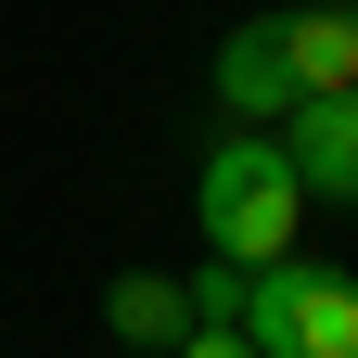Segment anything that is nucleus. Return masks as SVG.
<instances>
[{
	"mask_svg": "<svg viewBox=\"0 0 358 358\" xmlns=\"http://www.w3.org/2000/svg\"><path fill=\"white\" fill-rule=\"evenodd\" d=\"M282 154L307 179V205H358V90H320V103H294Z\"/></svg>",
	"mask_w": 358,
	"mask_h": 358,
	"instance_id": "obj_3",
	"label": "nucleus"
},
{
	"mask_svg": "<svg viewBox=\"0 0 358 358\" xmlns=\"http://www.w3.org/2000/svg\"><path fill=\"white\" fill-rule=\"evenodd\" d=\"M243 345L256 358H358V282L307 256L243 268Z\"/></svg>",
	"mask_w": 358,
	"mask_h": 358,
	"instance_id": "obj_2",
	"label": "nucleus"
},
{
	"mask_svg": "<svg viewBox=\"0 0 358 358\" xmlns=\"http://www.w3.org/2000/svg\"><path fill=\"white\" fill-rule=\"evenodd\" d=\"M115 333H128V345H179V333H192V282L128 268V282H115Z\"/></svg>",
	"mask_w": 358,
	"mask_h": 358,
	"instance_id": "obj_6",
	"label": "nucleus"
},
{
	"mask_svg": "<svg viewBox=\"0 0 358 358\" xmlns=\"http://www.w3.org/2000/svg\"><path fill=\"white\" fill-rule=\"evenodd\" d=\"M192 217H205V243L231 256V268H268V256H294L307 179H294V154H282V141L231 128V141L205 154V179H192Z\"/></svg>",
	"mask_w": 358,
	"mask_h": 358,
	"instance_id": "obj_1",
	"label": "nucleus"
},
{
	"mask_svg": "<svg viewBox=\"0 0 358 358\" xmlns=\"http://www.w3.org/2000/svg\"><path fill=\"white\" fill-rule=\"evenodd\" d=\"M282 52H294V103L358 90V0H307V13H282Z\"/></svg>",
	"mask_w": 358,
	"mask_h": 358,
	"instance_id": "obj_5",
	"label": "nucleus"
},
{
	"mask_svg": "<svg viewBox=\"0 0 358 358\" xmlns=\"http://www.w3.org/2000/svg\"><path fill=\"white\" fill-rule=\"evenodd\" d=\"M115 358H141V345H115Z\"/></svg>",
	"mask_w": 358,
	"mask_h": 358,
	"instance_id": "obj_8",
	"label": "nucleus"
},
{
	"mask_svg": "<svg viewBox=\"0 0 358 358\" xmlns=\"http://www.w3.org/2000/svg\"><path fill=\"white\" fill-rule=\"evenodd\" d=\"M179 358H256V345H243V320H192V333H179Z\"/></svg>",
	"mask_w": 358,
	"mask_h": 358,
	"instance_id": "obj_7",
	"label": "nucleus"
},
{
	"mask_svg": "<svg viewBox=\"0 0 358 358\" xmlns=\"http://www.w3.org/2000/svg\"><path fill=\"white\" fill-rule=\"evenodd\" d=\"M217 103H231V115H294V52H282V13L231 26V52H217Z\"/></svg>",
	"mask_w": 358,
	"mask_h": 358,
	"instance_id": "obj_4",
	"label": "nucleus"
}]
</instances>
